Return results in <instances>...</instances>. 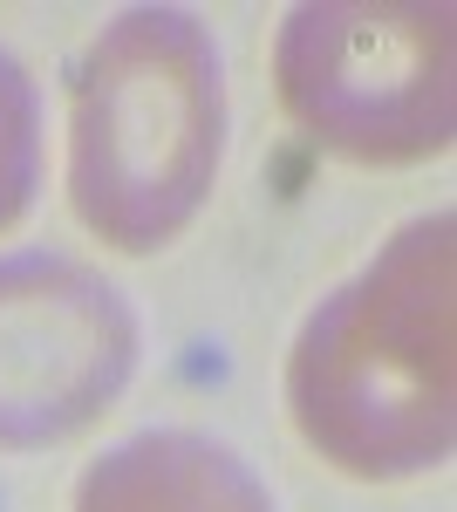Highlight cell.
<instances>
[{
  "label": "cell",
  "instance_id": "cell-4",
  "mask_svg": "<svg viewBox=\"0 0 457 512\" xmlns=\"http://www.w3.org/2000/svg\"><path fill=\"white\" fill-rule=\"evenodd\" d=\"M137 369V315L69 253H0V451L82 437Z\"/></svg>",
  "mask_w": 457,
  "mask_h": 512
},
{
  "label": "cell",
  "instance_id": "cell-1",
  "mask_svg": "<svg viewBox=\"0 0 457 512\" xmlns=\"http://www.w3.org/2000/svg\"><path fill=\"white\" fill-rule=\"evenodd\" d=\"M457 219L423 212L294 335L287 410L335 472H437L457 437Z\"/></svg>",
  "mask_w": 457,
  "mask_h": 512
},
{
  "label": "cell",
  "instance_id": "cell-5",
  "mask_svg": "<svg viewBox=\"0 0 457 512\" xmlns=\"http://www.w3.org/2000/svg\"><path fill=\"white\" fill-rule=\"evenodd\" d=\"M69 512H273L253 465L198 431H144L76 478Z\"/></svg>",
  "mask_w": 457,
  "mask_h": 512
},
{
  "label": "cell",
  "instance_id": "cell-2",
  "mask_svg": "<svg viewBox=\"0 0 457 512\" xmlns=\"http://www.w3.org/2000/svg\"><path fill=\"white\" fill-rule=\"evenodd\" d=\"M226 164V62L185 7H130L69 76V205L116 253H157Z\"/></svg>",
  "mask_w": 457,
  "mask_h": 512
},
{
  "label": "cell",
  "instance_id": "cell-6",
  "mask_svg": "<svg viewBox=\"0 0 457 512\" xmlns=\"http://www.w3.org/2000/svg\"><path fill=\"white\" fill-rule=\"evenodd\" d=\"M41 185V96L28 69L0 48V233L35 205Z\"/></svg>",
  "mask_w": 457,
  "mask_h": 512
},
{
  "label": "cell",
  "instance_id": "cell-3",
  "mask_svg": "<svg viewBox=\"0 0 457 512\" xmlns=\"http://www.w3.org/2000/svg\"><path fill=\"white\" fill-rule=\"evenodd\" d=\"M451 7L307 0L280 21V110L348 164H423L451 144Z\"/></svg>",
  "mask_w": 457,
  "mask_h": 512
}]
</instances>
